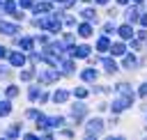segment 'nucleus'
I'll use <instances>...</instances> for the list:
<instances>
[{
	"label": "nucleus",
	"instance_id": "nucleus-1",
	"mask_svg": "<svg viewBox=\"0 0 147 140\" xmlns=\"http://www.w3.org/2000/svg\"><path fill=\"white\" fill-rule=\"evenodd\" d=\"M101 129H103V124H101V119H92V122L87 124V135H94V133H101Z\"/></svg>",
	"mask_w": 147,
	"mask_h": 140
},
{
	"label": "nucleus",
	"instance_id": "nucleus-2",
	"mask_svg": "<svg viewBox=\"0 0 147 140\" xmlns=\"http://www.w3.org/2000/svg\"><path fill=\"white\" fill-rule=\"evenodd\" d=\"M71 53H74L76 57H87V55H90V46H76Z\"/></svg>",
	"mask_w": 147,
	"mask_h": 140
},
{
	"label": "nucleus",
	"instance_id": "nucleus-3",
	"mask_svg": "<svg viewBox=\"0 0 147 140\" xmlns=\"http://www.w3.org/2000/svg\"><path fill=\"white\" fill-rule=\"evenodd\" d=\"M110 50H113V55H124V53H126V46H124V44H113Z\"/></svg>",
	"mask_w": 147,
	"mask_h": 140
},
{
	"label": "nucleus",
	"instance_id": "nucleus-4",
	"mask_svg": "<svg viewBox=\"0 0 147 140\" xmlns=\"http://www.w3.org/2000/svg\"><path fill=\"white\" fill-rule=\"evenodd\" d=\"M119 34H122L124 39H131V37H133V30H131V25H122V28H119Z\"/></svg>",
	"mask_w": 147,
	"mask_h": 140
},
{
	"label": "nucleus",
	"instance_id": "nucleus-5",
	"mask_svg": "<svg viewBox=\"0 0 147 140\" xmlns=\"http://www.w3.org/2000/svg\"><path fill=\"white\" fill-rule=\"evenodd\" d=\"M110 48V41L106 39V37H101L99 41H96V50H108Z\"/></svg>",
	"mask_w": 147,
	"mask_h": 140
},
{
	"label": "nucleus",
	"instance_id": "nucleus-6",
	"mask_svg": "<svg viewBox=\"0 0 147 140\" xmlns=\"http://www.w3.org/2000/svg\"><path fill=\"white\" fill-rule=\"evenodd\" d=\"M126 18H129V23H136V21H140V14H138V9L133 7V9L126 14Z\"/></svg>",
	"mask_w": 147,
	"mask_h": 140
},
{
	"label": "nucleus",
	"instance_id": "nucleus-7",
	"mask_svg": "<svg viewBox=\"0 0 147 140\" xmlns=\"http://www.w3.org/2000/svg\"><path fill=\"white\" fill-rule=\"evenodd\" d=\"M9 60H11V64H14V67H21V64H23V62H25V60H23V55H21V53H14V55H11V57H9Z\"/></svg>",
	"mask_w": 147,
	"mask_h": 140
},
{
	"label": "nucleus",
	"instance_id": "nucleus-8",
	"mask_svg": "<svg viewBox=\"0 0 147 140\" xmlns=\"http://www.w3.org/2000/svg\"><path fill=\"white\" fill-rule=\"evenodd\" d=\"M14 25H9V23H0V32H5V34H14Z\"/></svg>",
	"mask_w": 147,
	"mask_h": 140
},
{
	"label": "nucleus",
	"instance_id": "nucleus-9",
	"mask_svg": "<svg viewBox=\"0 0 147 140\" xmlns=\"http://www.w3.org/2000/svg\"><path fill=\"white\" fill-rule=\"evenodd\" d=\"M78 32H80V37H90V34H92V28H90L87 23H83V25L78 28Z\"/></svg>",
	"mask_w": 147,
	"mask_h": 140
},
{
	"label": "nucleus",
	"instance_id": "nucleus-10",
	"mask_svg": "<svg viewBox=\"0 0 147 140\" xmlns=\"http://www.w3.org/2000/svg\"><path fill=\"white\" fill-rule=\"evenodd\" d=\"M94 78H96V71L94 69H85L83 71V80H94Z\"/></svg>",
	"mask_w": 147,
	"mask_h": 140
},
{
	"label": "nucleus",
	"instance_id": "nucleus-11",
	"mask_svg": "<svg viewBox=\"0 0 147 140\" xmlns=\"http://www.w3.org/2000/svg\"><path fill=\"white\" fill-rule=\"evenodd\" d=\"M124 67H126V69H133V67H136V57H133V55H126V57H124Z\"/></svg>",
	"mask_w": 147,
	"mask_h": 140
},
{
	"label": "nucleus",
	"instance_id": "nucleus-12",
	"mask_svg": "<svg viewBox=\"0 0 147 140\" xmlns=\"http://www.w3.org/2000/svg\"><path fill=\"white\" fill-rule=\"evenodd\" d=\"M103 67H106V71H108V73H113V71L117 69V64H115L113 60H103Z\"/></svg>",
	"mask_w": 147,
	"mask_h": 140
},
{
	"label": "nucleus",
	"instance_id": "nucleus-13",
	"mask_svg": "<svg viewBox=\"0 0 147 140\" xmlns=\"http://www.w3.org/2000/svg\"><path fill=\"white\" fill-rule=\"evenodd\" d=\"M67 96H69L67 92H55V101H57V103H60V101H67Z\"/></svg>",
	"mask_w": 147,
	"mask_h": 140
},
{
	"label": "nucleus",
	"instance_id": "nucleus-14",
	"mask_svg": "<svg viewBox=\"0 0 147 140\" xmlns=\"http://www.w3.org/2000/svg\"><path fill=\"white\" fill-rule=\"evenodd\" d=\"M83 16L85 18H94V9H83Z\"/></svg>",
	"mask_w": 147,
	"mask_h": 140
},
{
	"label": "nucleus",
	"instance_id": "nucleus-15",
	"mask_svg": "<svg viewBox=\"0 0 147 140\" xmlns=\"http://www.w3.org/2000/svg\"><path fill=\"white\" fill-rule=\"evenodd\" d=\"M9 112V103H0V115H7Z\"/></svg>",
	"mask_w": 147,
	"mask_h": 140
},
{
	"label": "nucleus",
	"instance_id": "nucleus-16",
	"mask_svg": "<svg viewBox=\"0 0 147 140\" xmlns=\"http://www.w3.org/2000/svg\"><path fill=\"white\" fill-rule=\"evenodd\" d=\"M21 46H23V48H30V46H32V39H23Z\"/></svg>",
	"mask_w": 147,
	"mask_h": 140
},
{
	"label": "nucleus",
	"instance_id": "nucleus-17",
	"mask_svg": "<svg viewBox=\"0 0 147 140\" xmlns=\"http://www.w3.org/2000/svg\"><path fill=\"white\" fill-rule=\"evenodd\" d=\"M74 94H76V96H80V99H83V96H87V92H85V90H83V87H80V90H76V92H74Z\"/></svg>",
	"mask_w": 147,
	"mask_h": 140
},
{
	"label": "nucleus",
	"instance_id": "nucleus-18",
	"mask_svg": "<svg viewBox=\"0 0 147 140\" xmlns=\"http://www.w3.org/2000/svg\"><path fill=\"white\" fill-rule=\"evenodd\" d=\"M140 96H147V85H142V87H140Z\"/></svg>",
	"mask_w": 147,
	"mask_h": 140
},
{
	"label": "nucleus",
	"instance_id": "nucleus-19",
	"mask_svg": "<svg viewBox=\"0 0 147 140\" xmlns=\"http://www.w3.org/2000/svg\"><path fill=\"white\" fill-rule=\"evenodd\" d=\"M140 23H142V25L147 28V14H142V16H140Z\"/></svg>",
	"mask_w": 147,
	"mask_h": 140
},
{
	"label": "nucleus",
	"instance_id": "nucleus-20",
	"mask_svg": "<svg viewBox=\"0 0 147 140\" xmlns=\"http://www.w3.org/2000/svg\"><path fill=\"white\" fill-rule=\"evenodd\" d=\"M21 5H23V7H30V5H32V0H21Z\"/></svg>",
	"mask_w": 147,
	"mask_h": 140
},
{
	"label": "nucleus",
	"instance_id": "nucleus-21",
	"mask_svg": "<svg viewBox=\"0 0 147 140\" xmlns=\"http://www.w3.org/2000/svg\"><path fill=\"white\" fill-rule=\"evenodd\" d=\"M96 2H99V5H106V2H108V0H96Z\"/></svg>",
	"mask_w": 147,
	"mask_h": 140
},
{
	"label": "nucleus",
	"instance_id": "nucleus-22",
	"mask_svg": "<svg viewBox=\"0 0 147 140\" xmlns=\"http://www.w3.org/2000/svg\"><path fill=\"white\" fill-rule=\"evenodd\" d=\"M2 55H5V50H2V46H0V57H2Z\"/></svg>",
	"mask_w": 147,
	"mask_h": 140
},
{
	"label": "nucleus",
	"instance_id": "nucleus-23",
	"mask_svg": "<svg viewBox=\"0 0 147 140\" xmlns=\"http://www.w3.org/2000/svg\"><path fill=\"white\" fill-rule=\"evenodd\" d=\"M119 2H122V5H124V2H129V0H119Z\"/></svg>",
	"mask_w": 147,
	"mask_h": 140
},
{
	"label": "nucleus",
	"instance_id": "nucleus-24",
	"mask_svg": "<svg viewBox=\"0 0 147 140\" xmlns=\"http://www.w3.org/2000/svg\"><path fill=\"white\" fill-rule=\"evenodd\" d=\"M138 2H142V0H138Z\"/></svg>",
	"mask_w": 147,
	"mask_h": 140
}]
</instances>
